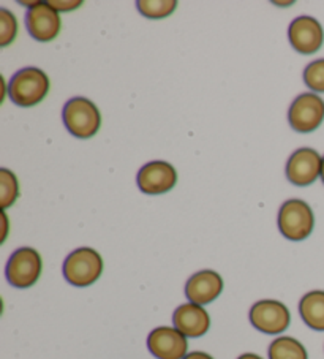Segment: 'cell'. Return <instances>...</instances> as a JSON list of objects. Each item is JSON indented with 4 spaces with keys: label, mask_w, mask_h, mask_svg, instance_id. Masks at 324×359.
<instances>
[{
    "label": "cell",
    "mask_w": 324,
    "mask_h": 359,
    "mask_svg": "<svg viewBox=\"0 0 324 359\" xmlns=\"http://www.w3.org/2000/svg\"><path fill=\"white\" fill-rule=\"evenodd\" d=\"M49 92V78L40 68L27 67L16 72L8 83V95L18 107L39 104Z\"/></svg>",
    "instance_id": "6da1fadb"
},
{
    "label": "cell",
    "mask_w": 324,
    "mask_h": 359,
    "mask_svg": "<svg viewBox=\"0 0 324 359\" xmlns=\"http://www.w3.org/2000/svg\"><path fill=\"white\" fill-rule=\"evenodd\" d=\"M62 117L68 132L76 138H92L102 126V114L98 108L84 97L68 100L62 111Z\"/></svg>",
    "instance_id": "7a4b0ae2"
},
{
    "label": "cell",
    "mask_w": 324,
    "mask_h": 359,
    "mask_svg": "<svg viewBox=\"0 0 324 359\" xmlns=\"http://www.w3.org/2000/svg\"><path fill=\"white\" fill-rule=\"evenodd\" d=\"M103 272V259L97 250L81 247L72 252L64 263V277L74 287H89Z\"/></svg>",
    "instance_id": "3957f363"
},
{
    "label": "cell",
    "mask_w": 324,
    "mask_h": 359,
    "mask_svg": "<svg viewBox=\"0 0 324 359\" xmlns=\"http://www.w3.org/2000/svg\"><path fill=\"white\" fill-rule=\"evenodd\" d=\"M315 226V217L310 206L302 200L291 198L285 201L278 212V230L286 239L304 241Z\"/></svg>",
    "instance_id": "277c9868"
},
{
    "label": "cell",
    "mask_w": 324,
    "mask_h": 359,
    "mask_svg": "<svg viewBox=\"0 0 324 359\" xmlns=\"http://www.w3.org/2000/svg\"><path fill=\"white\" fill-rule=\"evenodd\" d=\"M41 268L43 263L40 253L30 247H21L10 257L5 274L13 287L29 288L39 282Z\"/></svg>",
    "instance_id": "5b68a950"
},
{
    "label": "cell",
    "mask_w": 324,
    "mask_h": 359,
    "mask_svg": "<svg viewBox=\"0 0 324 359\" xmlns=\"http://www.w3.org/2000/svg\"><path fill=\"white\" fill-rule=\"evenodd\" d=\"M324 119V102L316 94H301L288 111L291 128L297 133H310L321 126Z\"/></svg>",
    "instance_id": "8992f818"
},
{
    "label": "cell",
    "mask_w": 324,
    "mask_h": 359,
    "mask_svg": "<svg viewBox=\"0 0 324 359\" xmlns=\"http://www.w3.org/2000/svg\"><path fill=\"white\" fill-rule=\"evenodd\" d=\"M250 321L253 327L264 334H280L291 323L288 307L274 299L258 301L250 309Z\"/></svg>",
    "instance_id": "52a82bcc"
},
{
    "label": "cell",
    "mask_w": 324,
    "mask_h": 359,
    "mask_svg": "<svg viewBox=\"0 0 324 359\" xmlns=\"http://www.w3.org/2000/svg\"><path fill=\"white\" fill-rule=\"evenodd\" d=\"M323 158L311 147H301L290 157L286 163V177L292 185L307 187L321 176Z\"/></svg>",
    "instance_id": "ba28073f"
},
{
    "label": "cell",
    "mask_w": 324,
    "mask_h": 359,
    "mask_svg": "<svg viewBox=\"0 0 324 359\" xmlns=\"http://www.w3.org/2000/svg\"><path fill=\"white\" fill-rule=\"evenodd\" d=\"M27 5L30 7L26 15V27L29 34L39 41L54 40L62 27L59 11L54 10L49 2H35Z\"/></svg>",
    "instance_id": "9c48e42d"
},
{
    "label": "cell",
    "mask_w": 324,
    "mask_h": 359,
    "mask_svg": "<svg viewBox=\"0 0 324 359\" xmlns=\"http://www.w3.org/2000/svg\"><path fill=\"white\" fill-rule=\"evenodd\" d=\"M138 187L147 195H161L177 184V171L163 160H155L142 166L138 172Z\"/></svg>",
    "instance_id": "30bf717a"
},
{
    "label": "cell",
    "mask_w": 324,
    "mask_h": 359,
    "mask_svg": "<svg viewBox=\"0 0 324 359\" xmlns=\"http://www.w3.org/2000/svg\"><path fill=\"white\" fill-rule=\"evenodd\" d=\"M147 348L157 359H184L189 342L176 327L161 326L149 334Z\"/></svg>",
    "instance_id": "8fae6325"
},
{
    "label": "cell",
    "mask_w": 324,
    "mask_h": 359,
    "mask_svg": "<svg viewBox=\"0 0 324 359\" xmlns=\"http://www.w3.org/2000/svg\"><path fill=\"white\" fill-rule=\"evenodd\" d=\"M291 46L302 54H313L323 46L324 32L315 18L299 16L288 29Z\"/></svg>",
    "instance_id": "7c38bea8"
},
{
    "label": "cell",
    "mask_w": 324,
    "mask_h": 359,
    "mask_svg": "<svg viewBox=\"0 0 324 359\" xmlns=\"http://www.w3.org/2000/svg\"><path fill=\"white\" fill-rule=\"evenodd\" d=\"M223 290V280L215 271H199L193 274L185 285V294L190 302L198 306H205L217 299Z\"/></svg>",
    "instance_id": "4fadbf2b"
},
{
    "label": "cell",
    "mask_w": 324,
    "mask_h": 359,
    "mask_svg": "<svg viewBox=\"0 0 324 359\" xmlns=\"http://www.w3.org/2000/svg\"><path fill=\"white\" fill-rule=\"evenodd\" d=\"M173 323L174 327L182 332L185 337L196 339L209 331L210 318L203 306L189 302V304H182L176 309L173 315Z\"/></svg>",
    "instance_id": "5bb4252c"
},
{
    "label": "cell",
    "mask_w": 324,
    "mask_h": 359,
    "mask_svg": "<svg viewBox=\"0 0 324 359\" xmlns=\"http://www.w3.org/2000/svg\"><path fill=\"white\" fill-rule=\"evenodd\" d=\"M304 323L315 331H324V292H310L299 302Z\"/></svg>",
    "instance_id": "9a60e30c"
},
{
    "label": "cell",
    "mask_w": 324,
    "mask_h": 359,
    "mask_svg": "<svg viewBox=\"0 0 324 359\" xmlns=\"http://www.w3.org/2000/svg\"><path fill=\"white\" fill-rule=\"evenodd\" d=\"M269 359H309L307 350L292 337H278L269 346Z\"/></svg>",
    "instance_id": "2e32d148"
},
{
    "label": "cell",
    "mask_w": 324,
    "mask_h": 359,
    "mask_svg": "<svg viewBox=\"0 0 324 359\" xmlns=\"http://www.w3.org/2000/svg\"><path fill=\"white\" fill-rule=\"evenodd\" d=\"M140 13L149 20H161L170 16L177 7L176 0H140L136 2Z\"/></svg>",
    "instance_id": "e0dca14e"
},
{
    "label": "cell",
    "mask_w": 324,
    "mask_h": 359,
    "mask_svg": "<svg viewBox=\"0 0 324 359\" xmlns=\"http://www.w3.org/2000/svg\"><path fill=\"white\" fill-rule=\"evenodd\" d=\"M20 195V185L16 176L7 168L0 170V206L10 208Z\"/></svg>",
    "instance_id": "ac0fdd59"
},
{
    "label": "cell",
    "mask_w": 324,
    "mask_h": 359,
    "mask_svg": "<svg viewBox=\"0 0 324 359\" xmlns=\"http://www.w3.org/2000/svg\"><path fill=\"white\" fill-rule=\"evenodd\" d=\"M18 35V21L7 8H0V46H8Z\"/></svg>",
    "instance_id": "d6986e66"
},
{
    "label": "cell",
    "mask_w": 324,
    "mask_h": 359,
    "mask_svg": "<svg viewBox=\"0 0 324 359\" xmlns=\"http://www.w3.org/2000/svg\"><path fill=\"white\" fill-rule=\"evenodd\" d=\"M304 81L311 90L324 92V59H318L304 70Z\"/></svg>",
    "instance_id": "ffe728a7"
},
{
    "label": "cell",
    "mask_w": 324,
    "mask_h": 359,
    "mask_svg": "<svg viewBox=\"0 0 324 359\" xmlns=\"http://www.w3.org/2000/svg\"><path fill=\"white\" fill-rule=\"evenodd\" d=\"M49 5L58 11H70V10L78 8L81 2H49Z\"/></svg>",
    "instance_id": "44dd1931"
},
{
    "label": "cell",
    "mask_w": 324,
    "mask_h": 359,
    "mask_svg": "<svg viewBox=\"0 0 324 359\" xmlns=\"http://www.w3.org/2000/svg\"><path fill=\"white\" fill-rule=\"evenodd\" d=\"M184 359H214L208 353H203V351H193L190 355H187Z\"/></svg>",
    "instance_id": "7402d4cb"
},
{
    "label": "cell",
    "mask_w": 324,
    "mask_h": 359,
    "mask_svg": "<svg viewBox=\"0 0 324 359\" xmlns=\"http://www.w3.org/2000/svg\"><path fill=\"white\" fill-rule=\"evenodd\" d=\"M238 359H263V358L258 356V355H253V353H245V355H242Z\"/></svg>",
    "instance_id": "603a6c76"
},
{
    "label": "cell",
    "mask_w": 324,
    "mask_h": 359,
    "mask_svg": "<svg viewBox=\"0 0 324 359\" xmlns=\"http://www.w3.org/2000/svg\"><path fill=\"white\" fill-rule=\"evenodd\" d=\"M321 179H323V184H324V157H323V166H321Z\"/></svg>",
    "instance_id": "cb8c5ba5"
}]
</instances>
